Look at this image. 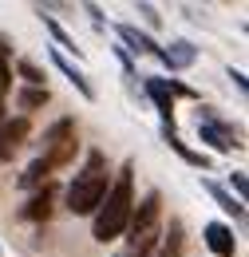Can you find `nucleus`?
Wrapping results in <instances>:
<instances>
[{
    "mask_svg": "<svg viewBox=\"0 0 249 257\" xmlns=\"http://www.w3.org/2000/svg\"><path fill=\"white\" fill-rule=\"evenodd\" d=\"M131 174H135V166L127 162L123 174L115 178V186L107 190V198L99 202V210H95V241H115L119 233L127 229V218H131V206H135V186H131Z\"/></svg>",
    "mask_w": 249,
    "mask_h": 257,
    "instance_id": "1",
    "label": "nucleus"
},
{
    "mask_svg": "<svg viewBox=\"0 0 249 257\" xmlns=\"http://www.w3.org/2000/svg\"><path fill=\"white\" fill-rule=\"evenodd\" d=\"M107 178H111V174H107V159H103L99 151H91L87 162H83V170L75 174V182L67 186V210H71V214H95L99 202L111 190Z\"/></svg>",
    "mask_w": 249,
    "mask_h": 257,
    "instance_id": "2",
    "label": "nucleus"
},
{
    "mask_svg": "<svg viewBox=\"0 0 249 257\" xmlns=\"http://www.w3.org/2000/svg\"><path fill=\"white\" fill-rule=\"evenodd\" d=\"M198 135H202V143H210L214 151H237V147H241L237 135H233V127H225L210 107H202V115H198Z\"/></svg>",
    "mask_w": 249,
    "mask_h": 257,
    "instance_id": "3",
    "label": "nucleus"
},
{
    "mask_svg": "<svg viewBox=\"0 0 249 257\" xmlns=\"http://www.w3.org/2000/svg\"><path fill=\"white\" fill-rule=\"evenodd\" d=\"M158 214H162V194H158V190H151L139 206H131V218H127L131 241L143 237V233H151V229H158Z\"/></svg>",
    "mask_w": 249,
    "mask_h": 257,
    "instance_id": "4",
    "label": "nucleus"
},
{
    "mask_svg": "<svg viewBox=\"0 0 249 257\" xmlns=\"http://www.w3.org/2000/svg\"><path fill=\"white\" fill-rule=\"evenodd\" d=\"M206 245H210L218 257H233V253H237L233 229H229V225H221V222H210V225H206Z\"/></svg>",
    "mask_w": 249,
    "mask_h": 257,
    "instance_id": "5",
    "label": "nucleus"
},
{
    "mask_svg": "<svg viewBox=\"0 0 249 257\" xmlns=\"http://www.w3.org/2000/svg\"><path fill=\"white\" fill-rule=\"evenodd\" d=\"M194 56H198V52H194V44H186V40H174L170 48H158V60L170 67V71L190 67V64H194Z\"/></svg>",
    "mask_w": 249,
    "mask_h": 257,
    "instance_id": "6",
    "label": "nucleus"
},
{
    "mask_svg": "<svg viewBox=\"0 0 249 257\" xmlns=\"http://www.w3.org/2000/svg\"><path fill=\"white\" fill-rule=\"evenodd\" d=\"M28 135V119H12V123H0V162L12 159V151L20 147V139Z\"/></svg>",
    "mask_w": 249,
    "mask_h": 257,
    "instance_id": "7",
    "label": "nucleus"
},
{
    "mask_svg": "<svg viewBox=\"0 0 249 257\" xmlns=\"http://www.w3.org/2000/svg\"><path fill=\"white\" fill-rule=\"evenodd\" d=\"M151 257H182V222H178V218L170 222L166 237H158V249Z\"/></svg>",
    "mask_w": 249,
    "mask_h": 257,
    "instance_id": "8",
    "label": "nucleus"
},
{
    "mask_svg": "<svg viewBox=\"0 0 249 257\" xmlns=\"http://www.w3.org/2000/svg\"><path fill=\"white\" fill-rule=\"evenodd\" d=\"M147 95L158 103V111H162V119L170 123V115H174V95H170V87H166V79H147Z\"/></svg>",
    "mask_w": 249,
    "mask_h": 257,
    "instance_id": "9",
    "label": "nucleus"
},
{
    "mask_svg": "<svg viewBox=\"0 0 249 257\" xmlns=\"http://www.w3.org/2000/svg\"><path fill=\"white\" fill-rule=\"evenodd\" d=\"M52 198H56V190H52V186H44V190L24 206V218H28V222H44V218L52 214Z\"/></svg>",
    "mask_w": 249,
    "mask_h": 257,
    "instance_id": "10",
    "label": "nucleus"
},
{
    "mask_svg": "<svg viewBox=\"0 0 249 257\" xmlns=\"http://www.w3.org/2000/svg\"><path fill=\"white\" fill-rule=\"evenodd\" d=\"M52 64L60 67V71H63V75H67V79H71V83H75V87H79V95H83V99H95L91 83H87V75H83L79 67H71V64H67V60H63V56H60V52H52Z\"/></svg>",
    "mask_w": 249,
    "mask_h": 257,
    "instance_id": "11",
    "label": "nucleus"
},
{
    "mask_svg": "<svg viewBox=\"0 0 249 257\" xmlns=\"http://www.w3.org/2000/svg\"><path fill=\"white\" fill-rule=\"evenodd\" d=\"M119 36H123V44L131 48V52H151V56H158V44L151 40V36H143L139 28H131V24H123V28H119Z\"/></svg>",
    "mask_w": 249,
    "mask_h": 257,
    "instance_id": "12",
    "label": "nucleus"
},
{
    "mask_svg": "<svg viewBox=\"0 0 249 257\" xmlns=\"http://www.w3.org/2000/svg\"><path fill=\"white\" fill-rule=\"evenodd\" d=\"M166 143H170V151H178V155H182V159H186L190 166H202V170L210 166V159H206V155H198V151H190L186 143H182V139L174 135V127H166Z\"/></svg>",
    "mask_w": 249,
    "mask_h": 257,
    "instance_id": "13",
    "label": "nucleus"
},
{
    "mask_svg": "<svg viewBox=\"0 0 249 257\" xmlns=\"http://www.w3.org/2000/svg\"><path fill=\"white\" fill-rule=\"evenodd\" d=\"M206 190L214 194V202H218V206L225 210V214H233V218H241V214H245V206H241V202H233V198H229V194L221 190L218 182H206Z\"/></svg>",
    "mask_w": 249,
    "mask_h": 257,
    "instance_id": "14",
    "label": "nucleus"
},
{
    "mask_svg": "<svg viewBox=\"0 0 249 257\" xmlns=\"http://www.w3.org/2000/svg\"><path fill=\"white\" fill-rule=\"evenodd\" d=\"M71 135H75V119H60V123H52V127L44 131V143L56 147V143H63V139H71Z\"/></svg>",
    "mask_w": 249,
    "mask_h": 257,
    "instance_id": "15",
    "label": "nucleus"
},
{
    "mask_svg": "<svg viewBox=\"0 0 249 257\" xmlns=\"http://www.w3.org/2000/svg\"><path fill=\"white\" fill-rule=\"evenodd\" d=\"M48 174H52V166H48V159H36V162L28 166V170L20 174V186H40V182H44Z\"/></svg>",
    "mask_w": 249,
    "mask_h": 257,
    "instance_id": "16",
    "label": "nucleus"
},
{
    "mask_svg": "<svg viewBox=\"0 0 249 257\" xmlns=\"http://www.w3.org/2000/svg\"><path fill=\"white\" fill-rule=\"evenodd\" d=\"M16 103H20V111H36V107L48 103V87H28V91L16 95Z\"/></svg>",
    "mask_w": 249,
    "mask_h": 257,
    "instance_id": "17",
    "label": "nucleus"
},
{
    "mask_svg": "<svg viewBox=\"0 0 249 257\" xmlns=\"http://www.w3.org/2000/svg\"><path fill=\"white\" fill-rule=\"evenodd\" d=\"M16 71H20L24 79H28L32 87H44V71H40V67L32 64V60H20V64H16Z\"/></svg>",
    "mask_w": 249,
    "mask_h": 257,
    "instance_id": "18",
    "label": "nucleus"
},
{
    "mask_svg": "<svg viewBox=\"0 0 249 257\" xmlns=\"http://www.w3.org/2000/svg\"><path fill=\"white\" fill-rule=\"evenodd\" d=\"M44 24H48V28H52V36H56V40H60L63 48H71V52H75V44H71V36L63 32V28H60V24H56V20H52V16H44Z\"/></svg>",
    "mask_w": 249,
    "mask_h": 257,
    "instance_id": "19",
    "label": "nucleus"
},
{
    "mask_svg": "<svg viewBox=\"0 0 249 257\" xmlns=\"http://www.w3.org/2000/svg\"><path fill=\"white\" fill-rule=\"evenodd\" d=\"M229 182H233V190H237V202H245V170L229 174Z\"/></svg>",
    "mask_w": 249,
    "mask_h": 257,
    "instance_id": "20",
    "label": "nucleus"
},
{
    "mask_svg": "<svg viewBox=\"0 0 249 257\" xmlns=\"http://www.w3.org/2000/svg\"><path fill=\"white\" fill-rule=\"evenodd\" d=\"M8 87H12V71H8V60H0V99H4Z\"/></svg>",
    "mask_w": 249,
    "mask_h": 257,
    "instance_id": "21",
    "label": "nucleus"
},
{
    "mask_svg": "<svg viewBox=\"0 0 249 257\" xmlns=\"http://www.w3.org/2000/svg\"><path fill=\"white\" fill-rule=\"evenodd\" d=\"M8 48H12V44H8L4 36H0V60H8Z\"/></svg>",
    "mask_w": 249,
    "mask_h": 257,
    "instance_id": "22",
    "label": "nucleus"
},
{
    "mask_svg": "<svg viewBox=\"0 0 249 257\" xmlns=\"http://www.w3.org/2000/svg\"><path fill=\"white\" fill-rule=\"evenodd\" d=\"M0 123H4V99H0Z\"/></svg>",
    "mask_w": 249,
    "mask_h": 257,
    "instance_id": "23",
    "label": "nucleus"
}]
</instances>
